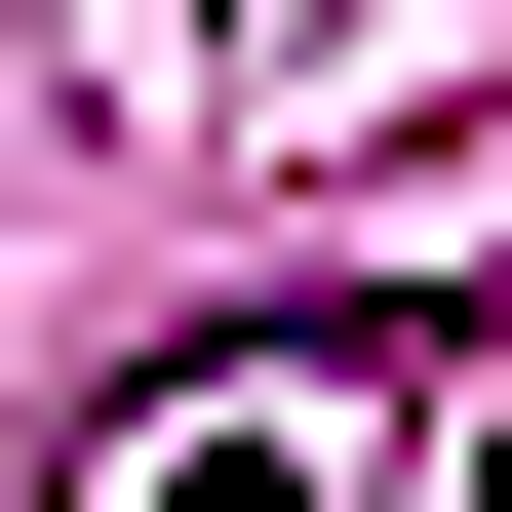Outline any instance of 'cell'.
<instances>
[{
	"mask_svg": "<svg viewBox=\"0 0 512 512\" xmlns=\"http://www.w3.org/2000/svg\"><path fill=\"white\" fill-rule=\"evenodd\" d=\"M276 394H197L158 434V512H355V434H394V316H237Z\"/></svg>",
	"mask_w": 512,
	"mask_h": 512,
	"instance_id": "1",
	"label": "cell"
}]
</instances>
